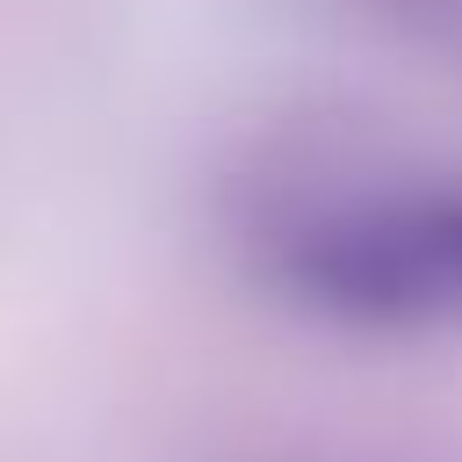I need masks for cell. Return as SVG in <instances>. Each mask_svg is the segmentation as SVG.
<instances>
[{"instance_id": "obj_1", "label": "cell", "mask_w": 462, "mask_h": 462, "mask_svg": "<svg viewBox=\"0 0 462 462\" xmlns=\"http://www.w3.org/2000/svg\"><path fill=\"white\" fill-rule=\"evenodd\" d=\"M238 238L253 274L310 318L368 332L462 318L440 267V180L303 159L260 173L238 209Z\"/></svg>"}, {"instance_id": "obj_2", "label": "cell", "mask_w": 462, "mask_h": 462, "mask_svg": "<svg viewBox=\"0 0 462 462\" xmlns=\"http://www.w3.org/2000/svg\"><path fill=\"white\" fill-rule=\"evenodd\" d=\"M440 267H448V289L462 310V180H440Z\"/></svg>"}, {"instance_id": "obj_3", "label": "cell", "mask_w": 462, "mask_h": 462, "mask_svg": "<svg viewBox=\"0 0 462 462\" xmlns=\"http://www.w3.org/2000/svg\"><path fill=\"white\" fill-rule=\"evenodd\" d=\"M303 462H368V455H303Z\"/></svg>"}]
</instances>
